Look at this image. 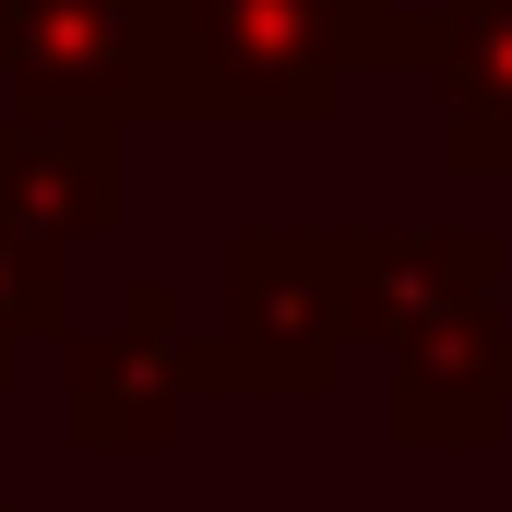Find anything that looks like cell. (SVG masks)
Wrapping results in <instances>:
<instances>
[{
    "instance_id": "1",
    "label": "cell",
    "mask_w": 512,
    "mask_h": 512,
    "mask_svg": "<svg viewBox=\"0 0 512 512\" xmlns=\"http://www.w3.org/2000/svg\"><path fill=\"white\" fill-rule=\"evenodd\" d=\"M429 24L405 0H155L143 120H334L346 72L417 60Z\"/></svg>"
},
{
    "instance_id": "2",
    "label": "cell",
    "mask_w": 512,
    "mask_h": 512,
    "mask_svg": "<svg viewBox=\"0 0 512 512\" xmlns=\"http://www.w3.org/2000/svg\"><path fill=\"white\" fill-rule=\"evenodd\" d=\"M358 334V239L334 227H251L227 239V393H322Z\"/></svg>"
},
{
    "instance_id": "3",
    "label": "cell",
    "mask_w": 512,
    "mask_h": 512,
    "mask_svg": "<svg viewBox=\"0 0 512 512\" xmlns=\"http://www.w3.org/2000/svg\"><path fill=\"white\" fill-rule=\"evenodd\" d=\"M191 393H227L215 346L179 322V286L167 274H131L108 334H72L60 346V441L72 453H155V441H179V405Z\"/></svg>"
},
{
    "instance_id": "4",
    "label": "cell",
    "mask_w": 512,
    "mask_h": 512,
    "mask_svg": "<svg viewBox=\"0 0 512 512\" xmlns=\"http://www.w3.org/2000/svg\"><path fill=\"white\" fill-rule=\"evenodd\" d=\"M155 0H0V84L24 120L143 131Z\"/></svg>"
},
{
    "instance_id": "5",
    "label": "cell",
    "mask_w": 512,
    "mask_h": 512,
    "mask_svg": "<svg viewBox=\"0 0 512 512\" xmlns=\"http://www.w3.org/2000/svg\"><path fill=\"white\" fill-rule=\"evenodd\" d=\"M512 405V322L489 298L393 334V441H489Z\"/></svg>"
},
{
    "instance_id": "6",
    "label": "cell",
    "mask_w": 512,
    "mask_h": 512,
    "mask_svg": "<svg viewBox=\"0 0 512 512\" xmlns=\"http://www.w3.org/2000/svg\"><path fill=\"white\" fill-rule=\"evenodd\" d=\"M131 131H96V120H0V215L36 227V239H108L131 215Z\"/></svg>"
},
{
    "instance_id": "7",
    "label": "cell",
    "mask_w": 512,
    "mask_h": 512,
    "mask_svg": "<svg viewBox=\"0 0 512 512\" xmlns=\"http://www.w3.org/2000/svg\"><path fill=\"white\" fill-rule=\"evenodd\" d=\"M441 108H453V167H512V0H429V48Z\"/></svg>"
},
{
    "instance_id": "8",
    "label": "cell",
    "mask_w": 512,
    "mask_h": 512,
    "mask_svg": "<svg viewBox=\"0 0 512 512\" xmlns=\"http://www.w3.org/2000/svg\"><path fill=\"white\" fill-rule=\"evenodd\" d=\"M72 334V251L0 215V393L36 370V346Z\"/></svg>"
},
{
    "instance_id": "9",
    "label": "cell",
    "mask_w": 512,
    "mask_h": 512,
    "mask_svg": "<svg viewBox=\"0 0 512 512\" xmlns=\"http://www.w3.org/2000/svg\"><path fill=\"white\" fill-rule=\"evenodd\" d=\"M0 512H12V501H0Z\"/></svg>"
}]
</instances>
